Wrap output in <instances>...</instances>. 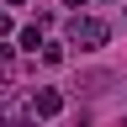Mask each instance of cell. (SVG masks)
Segmentation results:
<instances>
[{
	"label": "cell",
	"instance_id": "1",
	"mask_svg": "<svg viewBox=\"0 0 127 127\" xmlns=\"http://www.w3.org/2000/svg\"><path fill=\"white\" fill-rule=\"evenodd\" d=\"M106 37H111V27L95 21V16H74V21H69V42L74 48H101Z\"/></svg>",
	"mask_w": 127,
	"mask_h": 127
},
{
	"label": "cell",
	"instance_id": "2",
	"mask_svg": "<svg viewBox=\"0 0 127 127\" xmlns=\"http://www.w3.org/2000/svg\"><path fill=\"white\" fill-rule=\"evenodd\" d=\"M58 111H64V90H37L32 95V122L37 117H58Z\"/></svg>",
	"mask_w": 127,
	"mask_h": 127
},
{
	"label": "cell",
	"instance_id": "3",
	"mask_svg": "<svg viewBox=\"0 0 127 127\" xmlns=\"http://www.w3.org/2000/svg\"><path fill=\"white\" fill-rule=\"evenodd\" d=\"M42 27H48V16H42L37 27H27V32H21V48H32V53H37V48H42Z\"/></svg>",
	"mask_w": 127,
	"mask_h": 127
},
{
	"label": "cell",
	"instance_id": "4",
	"mask_svg": "<svg viewBox=\"0 0 127 127\" xmlns=\"http://www.w3.org/2000/svg\"><path fill=\"white\" fill-rule=\"evenodd\" d=\"M5 32H11V16H0V37H5Z\"/></svg>",
	"mask_w": 127,
	"mask_h": 127
},
{
	"label": "cell",
	"instance_id": "5",
	"mask_svg": "<svg viewBox=\"0 0 127 127\" xmlns=\"http://www.w3.org/2000/svg\"><path fill=\"white\" fill-rule=\"evenodd\" d=\"M64 5H74V11H79V5H85V0H64Z\"/></svg>",
	"mask_w": 127,
	"mask_h": 127
},
{
	"label": "cell",
	"instance_id": "6",
	"mask_svg": "<svg viewBox=\"0 0 127 127\" xmlns=\"http://www.w3.org/2000/svg\"><path fill=\"white\" fill-rule=\"evenodd\" d=\"M5 5H27V0H5Z\"/></svg>",
	"mask_w": 127,
	"mask_h": 127
},
{
	"label": "cell",
	"instance_id": "7",
	"mask_svg": "<svg viewBox=\"0 0 127 127\" xmlns=\"http://www.w3.org/2000/svg\"><path fill=\"white\" fill-rule=\"evenodd\" d=\"M21 127H37V122H32V117H27V122H21Z\"/></svg>",
	"mask_w": 127,
	"mask_h": 127
}]
</instances>
